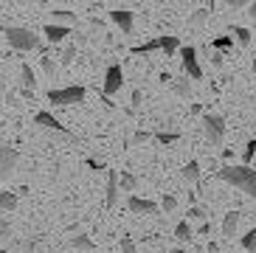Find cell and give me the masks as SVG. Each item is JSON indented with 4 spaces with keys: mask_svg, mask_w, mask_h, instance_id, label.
Listing matches in <instances>:
<instances>
[{
    "mask_svg": "<svg viewBox=\"0 0 256 253\" xmlns=\"http://www.w3.org/2000/svg\"><path fill=\"white\" fill-rule=\"evenodd\" d=\"M217 178H220V180H226L228 186L240 188L242 194L256 197V169H250L248 164H240V166L226 164L222 169L217 172Z\"/></svg>",
    "mask_w": 256,
    "mask_h": 253,
    "instance_id": "obj_1",
    "label": "cell"
},
{
    "mask_svg": "<svg viewBox=\"0 0 256 253\" xmlns=\"http://www.w3.org/2000/svg\"><path fill=\"white\" fill-rule=\"evenodd\" d=\"M3 34H6L8 45H12L14 51H34V48H40V37L31 28H23V26H8Z\"/></svg>",
    "mask_w": 256,
    "mask_h": 253,
    "instance_id": "obj_2",
    "label": "cell"
},
{
    "mask_svg": "<svg viewBox=\"0 0 256 253\" xmlns=\"http://www.w3.org/2000/svg\"><path fill=\"white\" fill-rule=\"evenodd\" d=\"M48 102L54 107H70V104H79L84 102V88L82 84H70V88H56L48 93Z\"/></svg>",
    "mask_w": 256,
    "mask_h": 253,
    "instance_id": "obj_3",
    "label": "cell"
},
{
    "mask_svg": "<svg viewBox=\"0 0 256 253\" xmlns=\"http://www.w3.org/2000/svg\"><path fill=\"white\" fill-rule=\"evenodd\" d=\"M203 132H206V141H208L211 146H220L222 138H226V121H222V116L206 112L203 116Z\"/></svg>",
    "mask_w": 256,
    "mask_h": 253,
    "instance_id": "obj_4",
    "label": "cell"
},
{
    "mask_svg": "<svg viewBox=\"0 0 256 253\" xmlns=\"http://www.w3.org/2000/svg\"><path fill=\"white\" fill-rule=\"evenodd\" d=\"M180 62H183V74L188 79H203V68H200V60H197V51L192 45L180 48Z\"/></svg>",
    "mask_w": 256,
    "mask_h": 253,
    "instance_id": "obj_5",
    "label": "cell"
},
{
    "mask_svg": "<svg viewBox=\"0 0 256 253\" xmlns=\"http://www.w3.org/2000/svg\"><path fill=\"white\" fill-rule=\"evenodd\" d=\"M124 88V70H121V65H110L104 74V84H102V90H104V96H116L118 90Z\"/></svg>",
    "mask_w": 256,
    "mask_h": 253,
    "instance_id": "obj_6",
    "label": "cell"
},
{
    "mask_svg": "<svg viewBox=\"0 0 256 253\" xmlns=\"http://www.w3.org/2000/svg\"><path fill=\"white\" fill-rule=\"evenodd\" d=\"M17 149H12V146H3L0 144V183L3 180H8V174L14 172V166H17Z\"/></svg>",
    "mask_w": 256,
    "mask_h": 253,
    "instance_id": "obj_7",
    "label": "cell"
},
{
    "mask_svg": "<svg viewBox=\"0 0 256 253\" xmlns=\"http://www.w3.org/2000/svg\"><path fill=\"white\" fill-rule=\"evenodd\" d=\"M127 206H130V211H136V214H150V216L158 214V202L146 200V197H138V194H130Z\"/></svg>",
    "mask_w": 256,
    "mask_h": 253,
    "instance_id": "obj_8",
    "label": "cell"
},
{
    "mask_svg": "<svg viewBox=\"0 0 256 253\" xmlns=\"http://www.w3.org/2000/svg\"><path fill=\"white\" fill-rule=\"evenodd\" d=\"M110 20L118 26L124 34H130L132 31V26H136V20H132V12H124V8H116V12H110Z\"/></svg>",
    "mask_w": 256,
    "mask_h": 253,
    "instance_id": "obj_9",
    "label": "cell"
},
{
    "mask_svg": "<svg viewBox=\"0 0 256 253\" xmlns=\"http://www.w3.org/2000/svg\"><path fill=\"white\" fill-rule=\"evenodd\" d=\"M118 206V172H107V208Z\"/></svg>",
    "mask_w": 256,
    "mask_h": 253,
    "instance_id": "obj_10",
    "label": "cell"
},
{
    "mask_svg": "<svg viewBox=\"0 0 256 253\" xmlns=\"http://www.w3.org/2000/svg\"><path fill=\"white\" fill-rule=\"evenodd\" d=\"M34 121H37L40 126H48V130H54V132H68V130H65V126H62V121L60 118H54L51 112H37V116H34Z\"/></svg>",
    "mask_w": 256,
    "mask_h": 253,
    "instance_id": "obj_11",
    "label": "cell"
},
{
    "mask_svg": "<svg viewBox=\"0 0 256 253\" xmlns=\"http://www.w3.org/2000/svg\"><path fill=\"white\" fill-rule=\"evenodd\" d=\"M51 22H56V26H76L79 22V17L74 14V12H68V8H54L51 12Z\"/></svg>",
    "mask_w": 256,
    "mask_h": 253,
    "instance_id": "obj_12",
    "label": "cell"
},
{
    "mask_svg": "<svg viewBox=\"0 0 256 253\" xmlns=\"http://www.w3.org/2000/svg\"><path fill=\"white\" fill-rule=\"evenodd\" d=\"M42 34L48 37V42H62V40L68 37V26H56V22H48Z\"/></svg>",
    "mask_w": 256,
    "mask_h": 253,
    "instance_id": "obj_13",
    "label": "cell"
},
{
    "mask_svg": "<svg viewBox=\"0 0 256 253\" xmlns=\"http://www.w3.org/2000/svg\"><path fill=\"white\" fill-rule=\"evenodd\" d=\"M236 228H240V211H228V214L222 216V236L231 239L234 234H236Z\"/></svg>",
    "mask_w": 256,
    "mask_h": 253,
    "instance_id": "obj_14",
    "label": "cell"
},
{
    "mask_svg": "<svg viewBox=\"0 0 256 253\" xmlns=\"http://www.w3.org/2000/svg\"><path fill=\"white\" fill-rule=\"evenodd\" d=\"M158 42H160V51H164L166 56H172L174 51H180V40L172 37V34H166V37H158Z\"/></svg>",
    "mask_w": 256,
    "mask_h": 253,
    "instance_id": "obj_15",
    "label": "cell"
},
{
    "mask_svg": "<svg viewBox=\"0 0 256 253\" xmlns=\"http://www.w3.org/2000/svg\"><path fill=\"white\" fill-rule=\"evenodd\" d=\"M183 180H186V183H197V180H200V164H197V160H188L186 166H183Z\"/></svg>",
    "mask_w": 256,
    "mask_h": 253,
    "instance_id": "obj_16",
    "label": "cell"
},
{
    "mask_svg": "<svg viewBox=\"0 0 256 253\" xmlns=\"http://www.w3.org/2000/svg\"><path fill=\"white\" fill-rule=\"evenodd\" d=\"M118 186L124 188V192H136V188H138V178L132 174V172H121V174H118Z\"/></svg>",
    "mask_w": 256,
    "mask_h": 253,
    "instance_id": "obj_17",
    "label": "cell"
},
{
    "mask_svg": "<svg viewBox=\"0 0 256 253\" xmlns=\"http://www.w3.org/2000/svg\"><path fill=\"white\" fill-rule=\"evenodd\" d=\"M17 208V194L14 192H0V211H14Z\"/></svg>",
    "mask_w": 256,
    "mask_h": 253,
    "instance_id": "obj_18",
    "label": "cell"
},
{
    "mask_svg": "<svg viewBox=\"0 0 256 253\" xmlns=\"http://www.w3.org/2000/svg\"><path fill=\"white\" fill-rule=\"evenodd\" d=\"M174 93H178V96H183V98L192 96V84H188V76L186 74L174 79Z\"/></svg>",
    "mask_w": 256,
    "mask_h": 253,
    "instance_id": "obj_19",
    "label": "cell"
},
{
    "mask_svg": "<svg viewBox=\"0 0 256 253\" xmlns=\"http://www.w3.org/2000/svg\"><path fill=\"white\" fill-rule=\"evenodd\" d=\"M20 84H23V90H34V70H31V65H23L20 68Z\"/></svg>",
    "mask_w": 256,
    "mask_h": 253,
    "instance_id": "obj_20",
    "label": "cell"
},
{
    "mask_svg": "<svg viewBox=\"0 0 256 253\" xmlns=\"http://www.w3.org/2000/svg\"><path fill=\"white\" fill-rule=\"evenodd\" d=\"M234 40H236L240 45H250L254 42V34H250L245 26H234Z\"/></svg>",
    "mask_w": 256,
    "mask_h": 253,
    "instance_id": "obj_21",
    "label": "cell"
},
{
    "mask_svg": "<svg viewBox=\"0 0 256 253\" xmlns=\"http://www.w3.org/2000/svg\"><path fill=\"white\" fill-rule=\"evenodd\" d=\"M234 42H236L234 37H214L211 40V48L214 51H228V48H234Z\"/></svg>",
    "mask_w": 256,
    "mask_h": 253,
    "instance_id": "obj_22",
    "label": "cell"
},
{
    "mask_svg": "<svg viewBox=\"0 0 256 253\" xmlns=\"http://www.w3.org/2000/svg\"><path fill=\"white\" fill-rule=\"evenodd\" d=\"M174 236L178 239H192V222H188V220H180V222L174 225Z\"/></svg>",
    "mask_w": 256,
    "mask_h": 253,
    "instance_id": "obj_23",
    "label": "cell"
},
{
    "mask_svg": "<svg viewBox=\"0 0 256 253\" xmlns=\"http://www.w3.org/2000/svg\"><path fill=\"white\" fill-rule=\"evenodd\" d=\"M152 51H160L158 40H150V42H144V45H138V48H132V54H152Z\"/></svg>",
    "mask_w": 256,
    "mask_h": 253,
    "instance_id": "obj_24",
    "label": "cell"
},
{
    "mask_svg": "<svg viewBox=\"0 0 256 253\" xmlns=\"http://www.w3.org/2000/svg\"><path fill=\"white\" fill-rule=\"evenodd\" d=\"M70 245H74L76 250H90V248H93V242H90V236H84V234H79V236H76L74 242H70Z\"/></svg>",
    "mask_w": 256,
    "mask_h": 253,
    "instance_id": "obj_25",
    "label": "cell"
},
{
    "mask_svg": "<svg viewBox=\"0 0 256 253\" xmlns=\"http://www.w3.org/2000/svg\"><path fill=\"white\" fill-rule=\"evenodd\" d=\"M242 248H245V250H250V253L256 250V228H250V231L245 234V239H242Z\"/></svg>",
    "mask_w": 256,
    "mask_h": 253,
    "instance_id": "obj_26",
    "label": "cell"
},
{
    "mask_svg": "<svg viewBox=\"0 0 256 253\" xmlns=\"http://www.w3.org/2000/svg\"><path fill=\"white\" fill-rule=\"evenodd\" d=\"M206 20H208V12H206V8H197L194 14H192V20H188V22H192L194 28H200V26H203Z\"/></svg>",
    "mask_w": 256,
    "mask_h": 253,
    "instance_id": "obj_27",
    "label": "cell"
},
{
    "mask_svg": "<svg viewBox=\"0 0 256 253\" xmlns=\"http://www.w3.org/2000/svg\"><path fill=\"white\" fill-rule=\"evenodd\" d=\"M160 208H164V211H174V208H178V197H172V194H166V197H164V202H160Z\"/></svg>",
    "mask_w": 256,
    "mask_h": 253,
    "instance_id": "obj_28",
    "label": "cell"
},
{
    "mask_svg": "<svg viewBox=\"0 0 256 253\" xmlns=\"http://www.w3.org/2000/svg\"><path fill=\"white\" fill-rule=\"evenodd\" d=\"M192 220H197V222H206V211L203 208H188V222H192Z\"/></svg>",
    "mask_w": 256,
    "mask_h": 253,
    "instance_id": "obj_29",
    "label": "cell"
},
{
    "mask_svg": "<svg viewBox=\"0 0 256 253\" xmlns=\"http://www.w3.org/2000/svg\"><path fill=\"white\" fill-rule=\"evenodd\" d=\"M256 155V141H248V146H245V152H242V158H245V164H250Z\"/></svg>",
    "mask_w": 256,
    "mask_h": 253,
    "instance_id": "obj_30",
    "label": "cell"
},
{
    "mask_svg": "<svg viewBox=\"0 0 256 253\" xmlns=\"http://www.w3.org/2000/svg\"><path fill=\"white\" fill-rule=\"evenodd\" d=\"M160 144H172V141H178V132H158L155 135Z\"/></svg>",
    "mask_w": 256,
    "mask_h": 253,
    "instance_id": "obj_31",
    "label": "cell"
},
{
    "mask_svg": "<svg viewBox=\"0 0 256 253\" xmlns=\"http://www.w3.org/2000/svg\"><path fill=\"white\" fill-rule=\"evenodd\" d=\"M42 68H46V74H48V76L56 74V62H54L51 56H46V60H42Z\"/></svg>",
    "mask_w": 256,
    "mask_h": 253,
    "instance_id": "obj_32",
    "label": "cell"
},
{
    "mask_svg": "<svg viewBox=\"0 0 256 253\" xmlns=\"http://www.w3.org/2000/svg\"><path fill=\"white\" fill-rule=\"evenodd\" d=\"M121 253H136V245H132V239H121Z\"/></svg>",
    "mask_w": 256,
    "mask_h": 253,
    "instance_id": "obj_33",
    "label": "cell"
},
{
    "mask_svg": "<svg viewBox=\"0 0 256 253\" xmlns=\"http://www.w3.org/2000/svg\"><path fill=\"white\" fill-rule=\"evenodd\" d=\"M254 0H226V6H231V8H242V6H250Z\"/></svg>",
    "mask_w": 256,
    "mask_h": 253,
    "instance_id": "obj_34",
    "label": "cell"
},
{
    "mask_svg": "<svg viewBox=\"0 0 256 253\" xmlns=\"http://www.w3.org/2000/svg\"><path fill=\"white\" fill-rule=\"evenodd\" d=\"M211 65H214V68H222V54H220V51L211 54Z\"/></svg>",
    "mask_w": 256,
    "mask_h": 253,
    "instance_id": "obj_35",
    "label": "cell"
},
{
    "mask_svg": "<svg viewBox=\"0 0 256 253\" xmlns=\"http://www.w3.org/2000/svg\"><path fill=\"white\" fill-rule=\"evenodd\" d=\"M136 144H144V141H150V132H136V138H132Z\"/></svg>",
    "mask_w": 256,
    "mask_h": 253,
    "instance_id": "obj_36",
    "label": "cell"
},
{
    "mask_svg": "<svg viewBox=\"0 0 256 253\" xmlns=\"http://www.w3.org/2000/svg\"><path fill=\"white\" fill-rule=\"evenodd\" d=\"M248 14H250V20H256V0L248 6Z\"/></svg>",
    "mask_w": 256,
    "mask_h": 253,
    "instance_id": "obj_37",
    "label": "cell"
},
{
    "mask_svg": "<svg viewBox=\"0 0 256 253\" xmlns=\"http://www.w3.org/2000/svg\"><path fill=\"white\" fill-rule=\"evenodd\" d=\"M20 3H23V6H28V3H42V0H20Z\"/></svg>",
    "mask_w": 256,
    "mask_h": 253,
    "instance_id": "obj_38",
    "label": "cell"
},
{
    "mask_svg": "<svg viewBox=\"0 0 256 253\" xmlns=\"http://www.w3.org/2000/svg\"><path fill=\"white\" fill-rule=\"evenodd\" d=\"M172 253H186V250H172Z\"/></svg>",
    "mask_w": 256,
    "mask_h": 253,
    "instance_id": "obj_39",
    "label": "cell"
},
{
    "mask_svg": "<svg viewBox=\"0 0 256 253\" xmlns=\"http://www.w3.org/2000/svg\"><path fill=\"white\" fill-rule=\"evenodd\" d=\"M0 3H3V0H0Z\"/></svg>",
    "mask_w": 256,
    "mask_h": 253,
    "instance_id": "obj_40",
    "label": "cell"
}]
</instances>
